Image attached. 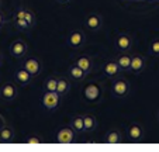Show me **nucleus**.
I'll return each instance as SVG.
<instances>
[{"instance_id": "obj_4", "label": "nucleus", "mask_w": 159, "mask_h": 152, "mask_svg": "<svg viewBox=\"0 0 159 152\" xmlns=\"http://www.w3.org/2000/svg\"><path fill=\"white\" fill-rule=\"evenodd\" d=\"M66 44L72 49H80L86 44V35L82 30H72L66 37Z\"/></svg>"}, {"instance_id": "obj_5", "label": "nucleus", "mask_w": 159, "mask_h": 152, "mask_svg": "<svg viewBox=\"0 0 159 152\" xmlns=\"http://www.w3.org/2000/svg\"><path fill=\"white\" fill-rule=\"evenodd\" d=\"M55 140L58 144H73L76 141V131L70 127V125H65L61 127L57 131Z\"/></svg>"}, {"instance_id": "obj_15", "label": "nucleus", "mask_w": 159, "mask_h": 152, "mask_svg": "<svg viewBox=\"0 0 159 152\" xmlns=\"http://www.w3.org/2000/svg\"><path fill=\"white\" fill-rule=\"evenodd\" d=\"M75 63L80 69H83L87 75L93 71V66H94L93 58L89 57V55H80V57H78V58H76V61H75Z\"/></svg>"}, {"instance_id": "obj_8", "label": "nucleus", "mask_w": 159, "mask_h": 152, "mask_svg": "<svg viewBox=\"0 0 159 152\" xmlns=\"http://www.w3.org/2000/svg\"><path fill=\"white\" fill-rule=\"evenodd\" d=\"M0 96H2V100L4 101H14L18 96L17 85L13 82H6L0 89Z\"/></svg>"}, {"instance_id": "obj_28", "label": "nucleus", "mask_w": 159, "mask_h": 152, "mask_svg": "<svg viewBox=\"0 0 159 152\" xmlns=\"http://www.w3.org/2000/svg\"><path fill=\"white\" fill-rule=\"evenodd\" d=\"M3 24H4V17H3V14L0 13V28L3 27Z\"/></svg>"}, {"instance_id": "obj_23", "label": "nucleus", "mask_w": 159, "mask_h": 152, "mask_svg": "<svg viewBox=\"0 0 159 152\" xmlns=\"http://www.w3.org/2000/svg\"><path fill=\"white\" fill-rule=\"evenodd\" d=\"M70 90V82L69 79H66L65 76H61L58 78V86H57V92L59 93L62 97H65Z\"/></svg>"}, {"instance_id": "obj_21", "label": "nucleus", "mask_w": 159, "mask_h": 152, "mask_svg": "<svg viewBox=\"0 0 159 152\" xmlns=\"http://www.w3.org/2000/svg\"><path fill=\"white\" fill-rule=\"evenodd\" d=\"M14 140V130L9 125H4L0 128V142L9 144Z\"/></svg>"}, {"instance_id": "obj_29", "label": "nucleus", "mask_w": 159, "mask_h": 152, "mask_svg": "<svg viewBox=\"0 0 159 152\" xmlns=\"http://www.w3.org/2000/svg\"><path fill=\"white\" fill-rule=\"evenodd\" d=\"M58 3H61V4H66V3H69L70 0H57Z\"/></svg>"}, {"instance_id": "obj_19", "label": "nucleus", "mask_w": 159, "mask_h": 152, "mask_svg": "<svg viewBox=\"0 0 159 152\" xmlns=\"http://www.w3.org/2000/svg\"><path fill=\"white\" fill-rule=\"evenodd\" d=\"M70 127L76 131V134H83L84 132L83 116H80V114H75V116L70 117Z\"/></svg>"}, {"instance_id": "obj_16", "label": "nucleus", "mask_w": 159, "mask_h": 152, "mask_svg": "<svg viewBox=\"0 0 159 152\" xmlns=\"http://www.w3.org/2000/svg\"><path fill=\"white\" fill-rule=\"evenodd\" d=\"M16 16H17V17L24 18V20L27 21L28 24H30L31 27H34V25H35V23H37L35 14L33 13V10L27 9V7H20V9L16 12Z\"/></svg>"}, {"instance_id": "obj_17", "label": "nucleus", "mask_w": 159, "mask_h": 152, "mask_svg": "<svg viewBox=\"0 0 159 152\" xmlns=\"http://www.w3.org/2000/svg\"><path fill=\"white\" fill-rule=\"evenodd\" d=\"M68 75H69V78H72L73 81H78V82H83L84 79L87 78V73L83 71V69H80L76 63H73V65L69 66V69H68Z\"/></svg>"}, {"instance_id": "obj_3", "label": "nucleus", "mask_w": 159, "mask_h": 152, "mask_svg": "<svg viewBox=\"0 0 159 152\" xmlns=\"http://www.w3.org/2000/svg\"><path fill=\"white\" fill-rule=\"evenodd\" d=\"M61 100H62V96L58 92H44L41 97V104L47 111L54 113L61 106Z\"/></svg>"}, {"instance_id": "obj_35", "label": "nucleus", "mask_w": 159, "mask_h": 152, "mask_svg": "<svg viewBox=\"0 0 159 152\" xmlns=\"http://www.w3.org/2000/svg\"><path fill=\"white\" fill-rule=\"evenodd\" d=\"M158 121H159V113H158Z\"/></svg>"}, {"instance_id": "obj_11", "label": "nucleus", "mask_w": 159, "mask_h": 152, "mask_svg": "<svg viewBox=\"0 0 159 152\" xmlns=\"http://www.w3.org/2000/svg\"><path fill=\"white\" fill-rule=\"evenodd\" d=\"M103 72H104L106 78H108V79L113 81V79L121 76L124 71L118 66V63L116 62V59H110V61H107V62L104 63V66H103Z\"/></svg>"}, {"instance_id": "obj_18", "label": "nucleus", "mask_w": 159, "mask_h": 152, "mask_svg": "<svg viewBox=\"0 0 159 152\" xmlns=\"http://www.w3.org/2000/svg\"><path fill=\"white\" fill-rule=\"evenodd\" d=\"M131 58H132V54H129V52H121V54H118L114 59L124 72H128L129 65H131Z\"/></svg>"}, {"instance_id": "obj_12", "label": "nucleus", "mask_w": 159, "mask_h": 152, "mask_svg": "<svg viewBox=\"0 0 159 152\" xmlns=\"http://www.w3.org/2000/svg\"><path fill=\"white\" fill-rule=\"evenodd\" d=\"M144 135H145V131L142 128V125H139L138 122H132L127 128V137L129 138L131 142H141Z\"/></svg>"}, {"instance_id": "obj_1", "label": "nucleus", "mask_w": 159, "mask_h": 152, "mask_svg": "<svg viewBox=\"0 0 159 152\" xmlns=\"http://www.w3.org/2000/svg\"><path fill=\"white\" fill-rule=\"evenodd\" d=\"M129 92H131V83L127 81L125 78H118L113 79L111 82V94L117 99H125L128 97Z\"/></svg>"}, {"instance_id": "obj_25", "label": "nucleus", "mask_w": 159, "mask_h": 152, "mask_svg": "<svg viewBox=\"0 0 159 152\" xmlns=\"http://www.w3.org/2000/svg\"><path fill=\"white\" fill-rule=\"evenodd\" d=\"M57 86H58V78L51 76L44 82V92H57Z\"/></svg>"}, {"instance_id": "obj_20", "label": "nucleus", "mask_w": 159, "mask_h": 152, "mask_svg": "<svg viewBox=\"0 0 159 152\" xmlns=\"http://www.w3.org/2000/svg\"><path fill=\"white\" fill-rule=\"evenodd\" d=\"M104 142L106 144H121L123 142V134L118 130H110L107 134L104 135Z\"/></svg>"}, {"instance_id": "obj_22", "label": "nucleus", "mask_w": 159, "mask_h": 152, "mask_svg": "<svg viewBox=\"0 0 159 152\" xmlns=\"http://www.w3.org/2000/svg\"><path fill=\"white\" fill-rule=\"evenodd\" d=\"M84 122V132H93L97 128V120L93 114H84L83 116Z\"/></svg>"}, {"instance_id": "obj_13", "label": "nucleus", "mask_w": 159, "mask_h": 152, "mask_svg": "<svg viewBox=\"0 0 159 152\" xmlns=\"http://www.w3.org/2000/svg\"><path fill=\"white\" fill-rule=\"evenodd\" d=\"M14 79H16V82L23 87L28 86V85L33 82V76H31V73L28 71H25L24 68H18L17 71L14 72Z\"/></svg>"}, {"instance_id": "obj_26", "label": "nucleus", "mask_w": 159, "mask_h": 152, "mask_svg": "<svg viewBox=\"0 0 159 152\" xmlns=\"http://www.w3.org/2000/svg\"><path fill=\"white\" fill-rule=\"evenodd\" d=\"M148 51H149V55H152V57H155V58H159V37L153 38L152 41L149 42Z\"/></svg>"}, {"instance_id": "obj_30", "label": "nucleus", "mask_w": 159, "mask_h": 152, "mask_svg": "<svg viewBox=\"0 0 159 152\" xmlns=\"http://www.w3.org/2000/svg\"><path fill=\"white\" fill-rule=\"evenodd\" d=\"M2 62H3V58H2V54H0V66H2Z\"/></svg>"}, {"instance_id": "obj_7", "label": "nucleus", "mask_w": 159, "mask_h": 152, "mask_svg": "<svg viewBox=\"0 0 159 152\" xmlns=\"http://www.w3.org/2000/svg\"><path fill=\"white\" fill-rule=\"evenodd\" d=\"M84 25H86L87 30L97 33L99 30H102L103 27V17L99 13H89V14L84 17Z\"/></svg>"}, {"instance_id": "obj_33", "label": "nucleus", "mask_w": 159, "mask_h": 152, "mask_svg": "<svg viewBox=\"0 0 159 152\" xmlns=\"http://www.w3.org/2000/svg\"><path fill=\"white\" fill-rule=\"evenodd\" d=\"M123 2H132V0H123Z\"/></svg>"}, {"instance_id": "obj_6", "label": "nucleus", "mask_w": 159, "mask_h": 152, "mask_svg": "<svg viewBox=\"0 0 159 152\" xmlns=\"http://www.w3.org/2000/svg\"><path fill=\"white\" fill-rule=\"evenodd\" d=\"M27 51H28V45L25 41H23V39H16V41H13L11 44H10L9 47V52L10 55H11L13 58H16V59H21V58H24L25 55H27Z\"/></svg>"}, {"instance_id": "obj_14", "label": "nucleus", "mask_w": 159, "mask_h": 152, "mask_svg": "<svg viewBox=\"0 0 159 152\" xmlns=\"http://www.w3.org/2000/svg\"><path fill=\"white\" fill-rule=\"evenodd\" d=\"M145 68H147V59H145L142 55H138V54L132 55L129 71L134 72V73H141Z\"/></svg>"}, {"instance_id": "obj_2", "label": "nucleus", "mask_w": 159, "mask_h": 152, "mask_svg": "<svg viewBox=\"0 0 159 152\" xmlns=\"http://www.w3.org/2000/svg\"><path fill=\"white\" fill-rule=\"evenodd\" d=\"M83 99L89 103H99L103 96V87L97 82H90L83 87Z\"/></svg>"}, {"instance_id": "obj_34", "label": "nucleus", "mask_w": 159, "mask_h": 152, "mask_svg": "<svg viewBox=\"0 0 159 152\" xmlns=\"http://www.w3.org/2000/svg\"><path fill=\"white\" fill-rule=\"evenodd\" d=\"M155 2H156V3H159V0H155Z\"/></svg>"}, {"instance_id": "obj_32", "label": "nucleus", "mask_w": 159, "mask_h": 152, "mask_svg": "<svg viewBox=\"0 0 159 152\" xmlns=\"http://www.w3.org/2000/svg\"><path fill=\"white\" fill-rule=\"evenodd\" d=\"M132 2H138L139 3V2H145V0H132Z\"/></svg>"}, {"instance_id": "obj_9", "label": "nucleus", "mask_w": 159, "mask_h": 152, "mask_svg": "<svg viewBox=\"0 0 159 152\" xmlns=\"http://www.w3.org/2000/svg\"><path fill=\"white\" fill-rule=\"evenodd\" d=\"M116 48H117L120 52H129L132 48V44H134V39L129 34L127 33H121L116 37Z\"/></svg>"}, {"instance_id": "obj_31", "label": "nucleus", "mask_w": 159, "mask_h": 152, "mask_svg": "<svg viewBox=\"0 0 159 152\" xmlns=\"http://www.w3.org/2000/svg\"><path fill=\"white\" fill-rule=\"evenodd\" d=\"M145 2H148V3H153L155 0H145Z\"/></svg>"}, {"instance_id": "obj_10", "label": "nucleus", "mask_w": 159, "mask_h": 152, "mask_svg": "<svg viewBox=\"0 0 159 152\" xmlns=\"http://www.w3.org/2000/svg\"><path fill=\"white\" fill-rule=\"evenodd\" d=\"M23 68L25 71H28L31 73L33 78H37L42 71V62L35 57H30V58H25L24 62H23Z\"/></svg>"}, {"instance_id": "obj_24", "label": "nucleus", "mask_w": 159, "mask_h": 152, "mask_svg": "<svg viewBox=\"0 0 159 152\" xmlns=\"http://www.w3.org/2000/svg\"><path fill=\"white\" fill-rule=\"evenodd\" d=\"M13 23H14L16 28H18V30H21V31H30L31 28H33L30 24H28L27 21L24 20V18L17 17V16H14V18H13Z\"/></svg>"}, {"instance_id": "obj_27", "label": "nucleus", "mask_w": 159, "mask_h": 152, "mask_svg": "<svg viewBox=\"0 0 159 152\" xmlns=\"http://www.w3.org/2000/svg\"><path fill=\"white\" fill-rule=\"evenodd\" d=\"M42 142H44V140L39 135H30L24 141V144H28V145H38V144H42Z\"/></svg>"}]
</instances>
